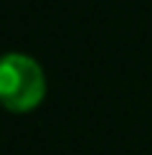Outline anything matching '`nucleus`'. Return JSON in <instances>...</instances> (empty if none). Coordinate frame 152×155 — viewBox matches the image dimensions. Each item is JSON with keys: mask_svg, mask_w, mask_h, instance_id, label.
<instances>
[{"mask_svg": "<svg viewBox=\"0 0 152 155\" xmlns=\"http://www.w3.org/2000/svg\"><path fill=\"white\" fill-rule=\"evenodd\" d=\"M46 97V74L25 54H8L0 64V99L10 112H30Z\"/></svg>", "mask_w": 152, "mask_h": 155, "instance_id": "obj_1", "label": "nucleus"}]
</instances>
